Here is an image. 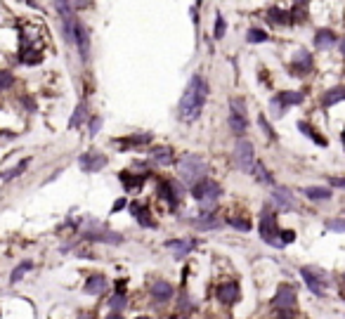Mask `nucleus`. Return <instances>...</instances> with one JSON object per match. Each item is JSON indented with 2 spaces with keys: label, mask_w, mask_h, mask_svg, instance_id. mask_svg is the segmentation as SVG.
<instances>
[{
  "label": "nucleus",
  "mask_w": 345,
  "mask_h": 319,
  "mask_svg": "<svg viewBox=\"0 0 345 319\" xmlns=\"http://www.w3.org/2000/svg\"><path fill=\"white\" fill-rule=\"evenodd\" d=\"M208 100V83L201 73H194L182 92L180 104H178V118L180 121H197L203 111V104Z\"/></svg>",
  "instance_id": "f257e3e1"
},
{
  "label": "nucleus",
  "mask_w": 345,
  "mask_h": 319,
  "mask_svg": "<svg viewBox=\"0 0 345 319\" xmlns=\"http://www.w3.org/2000/svg\"><path fill=\"white\" fill-rule=\"evenodd\" d=\"M192 196L203 206V213L215 211V201L222 196V187L211 177H201L199 182L192 185Z\"/></svg>",
  "instance_id": "f03ea898"
},
{
  "label": "nucleus",
  "mask_w": 345,
  "mask_h": 319,
  "mask_svg": "<svg viewBox=\"0 0 345 319\" xmlns=\"http://www.w3.org/2000/svg\"><path fill=\"white\" fill-rule=\"evenodd\" d=\"M178 173H180L182 182L184 185H194V182H199L203 173H206V163L201 156L197 154H184L180 161H178Z\"/></svg>",
  "instance_id": "7ed1b4c3"
},
{
  "label": "nucleus",
  "mask_w": 345,
  "mask_h": 319,
  "mask_svg": "<svg viewBox=\"0 0 345 319\" xmlns=\"http://www.w3.org/2000/svg\"><path fill=\"white\" fill-rule=\"evenodd\" d=\"M258 230H260V236H263V241L265 244H270V246L279 248V225H277V213L270 208V206H265L263 213H260V225H258Z\"/></svg>",
  "instance_id": "20e7f679"
},
{
  "label": "nucleus",
  "mask_w": 345,
  "mask_h": 319,
  "mask_svg": "<svg viewBox=\"0 0 345 319\" xmlns=\"http://www.w3.org/2000/svg\"><path fill=\"white\" fill-rule=\"evenodd\" d=\"M300 277L305 279V284H308V288L314 293V296H324L327 293V272L324 269H319V267H300Z\"/></svg>",
  "instance_id": "39448f33"
},
{
  "label": "nucleus",
  "mask_w": 345,
  "mask_h": 319,
  "mask_svg": "<svg viewBox=\"0 0 345 319\" xmlns=\"http://www.w3.org/2000/svg\"><path fill=\"white\" fill-rule=\"evenodd\" d=\"M234 163L239 170L244 173H251L255 166V154H253V144L248 140H239L234 149Z\"/></svg>",
  "instance_id": "423d86ee"
},
{
  "label": "nucleus",
  "mask_w": 345,
  "mask_h": 319,
  "mask_svg": "<svg viewBox=\"0 0 345 319\" xmlns=\"http://www.w3.org/2000/svg\"><path fill=\"white\" fill-rule=\"evenodd\" d=\"M272 302L277 310H281V315L291 312V310L296 307V288H293L291 284H281V286L277 288V293H274Z\"/></svg>",
  "instance_id": "0eeeda50"
},
{
  "label": "nucleus",
  "mask_w": 345,
  "mask_h": 319,
  "mask_svg": "<svg viewBox=\"0 0 345 319\" xmlns=\"http://www.w3.org/2000/svg\"><path fill=\"white\" fill-rule=\"evenodd\" d=\"M73 38H76V48H78V54L83 62L90 59V34L85 29V24H81L76 19V29H73Z\"/></svg>",
  "instance_id": "6e6552de"
},
{
  "label": "nucleus",
  "mask_w": 345,
  "mask_h": 319,
  "mask_svg": "<svg viewBox=\"0 0 345 319\" xmlns=\"http://www.w3.org/2000/svg\"><path fill=\"white\" fill-rule=\"evenodd\" d=\"M128 211H130V215L142 225V227H151V230H156L159 225H156V220L151 218V213H149V206H145V203H140V201H130L128 203Z\"/></svg>",
  "instance_id": "1a4fd4ad"
},
{
  "label": "nucleus",
  "mask_w": 345,
  "mask_h": 319,
  "mask_svg": "<svg viewBox=\"0 0 345 319\" xmlns=\"http://www.w3.org/2000/svg\"><path fill=\"white\" fill-rule=\"evenodd\" d=\"M78 166L85 170V173H99L104 166H107V156L104 154H97V151H88L78 159Z\"/></svg>",
  "instance_id": "9d476101"
},
{
  "label": "nucleus",
  "mask_w": 345,
  "mask_h": 319,
  "mask_svg": "<svg viewBox=\"0 0 345 319\" xmlns=\"http://www.w3.org/2000/svg\"><path fill=\"white\" fill-rule=\"evenodd\" d=\"M239 296H241V288H239V284L232 282V279H227V282H222L218 286V301L222 305H234L239 301Z\"/></svg>",
  "instance_id": "9b49d317"
},
{
  "label": "nucleus",
  "mask_w": 345,
  "mask_h": 319,
  "mask_svg": "<svg viewBox=\"0 0 345 319\" xmlns=\"http://www.w3.org/2000/svg\"><path fill=\"white\" fill-rule=\"evenodd\" d=\"M83 239L85 241H92V244H97V241H104V244H121L123 241V236L121 234H116V232H109V230H97V232H85L83 234Z\"/></svg>",
  "instance_id": "f8f14e48"
},
{
  "label": "nucleus",
  "mask_w": 345,
  "mask_h": 319,
  "mask_svg": "<svg viewBox=\"0 0 345 319\" xmlns=\"http://www.w3.org/2000/svg\"><path fill=\"white\" fill-rule=\"evenodd\" d=\"M149 293H151V298H154L156 302H168L170 298H173V284L164 282V279H159V282L151 284Z\"/></svg>",
  "instance_id": "ddd939ff"
},
{
  "label": "nucleus",
  "mask_w": 345,
  "mask_h": 319,
  "mask_svg": "<svg viewBox=\"0 0 345 319\" xmlns=\"http://www.w3.org/2000/svg\"><path fill=\"white\" fill-rule=\"evenodd\" d=\"M159 196L164 199L170 208H178V201H180V187H175L173 182H159Z\"/></svg>",
  "instance_id": "4468645a"
},
{
  "label": "nucleus",
  "mask_w": 345,
  "mask_h": 319,
  "mask_svg": "<svg viewBox=\"0 0 345 319\" xmlns=\"http://www.w3.org/2000/svg\"><path fill=\"white\" fill-rule=\"evenodd\" d=\"M277 104H281V109L286 111L289 106L293 104H300L303 100H305V92H300V90H286V92H279L277 97H272Z\"/></svg>",
  "instance_id": "2eb2a0df"
},
{
  "label": "nucleus",
  "mask_w": 345,
  "mask_h": 319,
  "mask_svg": "<svg viewBox=\"0 0 345 319\" xmlns=\"http://www.w3.org/2000/svg\"><path fill=\"white\" fill-rule=\"evenodd\" d=\"M118 180L123 182V189H126V192H130V189H142V185L147 182V173H140V175H137V173H132V170H130V173L123 170V173L118 175Z\"/></svg>",
  "instance_id": "dca6fc26"
},
{
  "label": "nucleus",
  "mask_w": 345,
  "mask_h": 319,
  "mask_svg": "<svg viewBox=\"0 0 345 319\" xmlns=\"http://www.w3.org/2000/svg\"><path fill=\"white\" fill-rule=\"evenodd\" d=\"M291 69L296 71V76H303V73H308V71L312 69V57H310V52H305V50L296 52L293 62H291Z\"/></svg>",
  "instance_id": "f3484780"
},
{
  "label": "nucleus",
  "mask_w": 345,
  "mask_h": 319,
  "mask_svg": "<svg viewBox=\"0 0 345 319\" xmlns=\"http://www.w3.org/2000/svg\"><path fill=\"white\" fill-rule=\"evenodd\" d=\"M107 286H109V282H107L102 274H92L90 279L85 282V288H83V291H85L88 296H99V293L107 291Z\"/></svg>",
  "instance_id": "a211bd4d"
},
{
  "label": "nucleus",
  "mask_w": 345,
  "mask_h": 319,
  "mask_svg": "<svg viewBox=\"0 0 345 319\" xmlns=\"http://www.w3.org/2000/svg\"><path fill=\"white\" fill-rule=\"evenodd\" d=\"M227 123L232 128V133L234 135H244L246 133V128H248V116L246 114H236V111H230V118H227Z\"/></svg>",
  "instance_id": "6ab92c4d"
},
{
  "label": "nucleus",
  "mask_w": 345,
  "mask_h": 319,
  "mask_svg": "<svg viewBox=\"0 0 345 319\" xmlns=\"http://www.w3.org/2000/svg\"><path fill=\"white\" fill-rule=\"evenodd\" d=\"M149 156L159 166H168V163H173V147H154V149H149Z\"/></svg>",
  "instance_id": "aec40b11"
},
{
  "label": "nucleus",
  "mask_w": 345,
  "mask_h": 319,
  "mask_svg": "<svg viewBox=\"0 0 345 319\" xmlns=\"http://www.w3.org/2000/svg\"><path fill=\"white\" fill-rule=\"evenodd\" d=\"M149 142H151V133H137V135H130V137L118 140V144H123L126 149H135V147H147Z\"/></svg>",
  "instance_id": "412c9836"
},
{
  "label": "nucleus",
  "mask_w": 345,
  "mask_h": 319,
  "mask_svg": "<svg viewBox=\"0 0 345 319\" xmlns=\"http://www.w3.org/2000/svg\"><path fill=\"white\" fill-rule=\"evenodd\" d=\"M314 45H317V50H329V48H333V45H336V34L329 31V29H319L317 35H314Z\"/></svg>",
  "instance_id": "4be33fe9"
},
{
  "label": "nucleus",
  "mask_w": 345,
  "mask_h": 319,
  "mask_svg": "<svg viewBox=\"0 0 345 319\" xmlns=\"http://www.w3.org/2000/svg\"><path fill=\"white\" fill-rule=\"evenodd\" d=\"M165 246L170 248V251H175V255L178 258H184L192 248L197 246V241H184V239H170V241H165Z\"/></svg>",
  "instance_id": "5701e85b"
},
{
  "label": "nucleus",
  "mask_w": 345,
  "mask_h": 319,
  "mask_svg": "<svg viewBox=\"0 0 345 319\" xmlns=\"http://www.w3.org/2000/svg\"><path fill=\"white\" fill-rule=\"evenodd\" d=\"M192 222H194V227H199V230H215V227H220V220L213 213H201L199 218H194Z\"/></svg>",
  "instance_id": "b1692460"
},
{
  "label": "nucleus",
  "mask_w": 345,
  "mask_h": 319,
  "mask_svg": "<svg viewBox=\"0 0 345 319\" xmlns=\"http://www.w3.org/2000/svg\"><path fill=\"white\" fill-rule=\"evenodd\" d=\"M345 100V85H338V88H331L327 90V95H324V106H333L338 104V102H343Z\"/></svg>",
  "instance_id": "393cba45"
},
{
  "label": "nucleus",
  "mask_w": 345,
  "mask_h": 319,
  "mask_svg": "<svg viewBox=\"0 0 345 319\" xmlns=\"http://www.w3.org/2000/svg\"><path fill=\"white\" fill-rule=\"evenodd\" d=\"M251 173H253V177L258 180V182H263V185H274L272 173H270V170H267V168H265L260 161H255V166H253V170H251Z\"/></svg>",
  "instance_id": "a878e982"
},
{
  "label": "nucleus",
  "mask_w": 345,
  "mask_h": 319,
  "mask_svg": "<svg viewBox=\"0 0 345 319\" xmlns=\"http://www.w3.org/2000/svg\"><path fill=\"white\" fill-rule=\"evenodd\" d=\"M272 199L281 206V208H291V206H293V194H291L286 187H277V189H274V194H272Z\"/></svg>",
  "instance_id": "bb28decb"
},
{
  "label": "nucleus",
  "mask_w": 345,
  "mask_h": 319,
  "mask_svg": "<svg viewBox=\"0 0 345 319\" xmlns=\"http://www.w3.org/2000/svg\"><path fill=\"white\" fill-rule=\"evenodd\" d=\"M267 21H270V24H291L293 19H291V12L279 10V7H272V10L267 12Z\"/></svg>",
  "instance_id": "cd10ccee"
},
{
  "label": "nucleus",
  "mask_w": 345,
  "mask_h": 319,
  "mask_svg": "<svg viewBox=\"0 0 345 319\" xmlns=\"http://www.w3.org/2000/svg\"><path fill=\"white\" fill-rule=\"evenodd\" d=\"M298 130H300L305 137H310V140L314 142V144H319V147H327V140H324L322 135H317V133H314V128H312V125H308L305 121H300V123H298Z\"/></svg>",
  "instance_id": "c85d7f7f"
},
{
  "label": "nucleus",
  "mask_w": 345,
  "mask_h": 319,
  "mask_svg": "<svg viewBox=\"0 0 345 319\" xmlns=\"http://www.w3.org/2000/svg\"><path fill=\"white\" fill-rule=\"evenodd\" d=\"M85 118H88V106L78 104V106H76V111H73V116L69 118V128H71V130H73V128H81Z\"/></svg>",
  "instance_id": "c756f323"
},
{
  "label": "nucleus",
  "mask_w": 345,
  "mask_h": 319,
  "mask_svg": "<svg viewBox=\"0 0 345 319\" xmlns=\"http://www.w3.org/2000/svg\"><path fill=\"white\" fill-rule=\"evenodd\" d=\"M31 269H33V263H31V260H24V263H21L19 267H15V269H12V274H10V282H12V284L21 282V277H24L26 272H31Z\"/></svg>",
  "instance_id": "7c9ffc66"
},
{
  "label": "nucleus",
  "mask_w": 345,
  "mask_h": 319,
  "mask_svg": "<svg viewBox=\"0 0 345 319\" xmlns=\"http://www.w3.org/2000/svg\"><path fill=\"white\" fill-rule=\"evenodd\" d=\"M305 196L312 199V201H324V199L331 196V192H329L327 187H308V189H305Z\"/></svg>",
  "instance_id": "2f4dec72"
},
{
  "label": "nucleus",
  "mask_w": 345,
  "mask_h": 319,
  "mask_svg": "<svg viewBox=\"0 0 345 319\" xmlns=\"http://www.w3.org/2000/svg\"><path fill=\"white\" fill-rule=\"evenodd\" d=\"M29 163H31V159H21L17 166L12 168V170H7V173H0V180H12V177L21 175V173L26 170V166H29Z\"/></svg>",
  "instance_id": "473e14b6"
},
{
  "label": "nucleus",
  "mask_w": 345,
  "mask_h": 319,
  "mask_svg": "<svg viewBox=\"0 0 345 319\" xmlns=\"http://www.w3.org/2000/svg\"><path fill=\"white\" fill-rule=\"evenodd\" d=\"M126 305L128 302H126V296H123V293H114V296L109 298V307L114 310V312H121Z\"/></svg>",
  "instance_id": "72a5a7b5"
},
{
  "label": "nucleus",
  "mask_w": 345,
  "mask_h": 319,
  "mask_svg": "<svg viewBox=\"0 0 345 319\" xmlns=\"http://www.w3.org/2000/svg\"><path fill=\"white\" fill-rule=\"evenodd\" d=\"M267 38H270V35L265 34L263 29H251L248 35H246V40H248V43H265Z\"/></svg>",
  "instance_id": "f704fd0d"
},
{
  "label": "nucleus",
  "mask_w": 345,
  "mask_h": 319,
  "mask_svg": "<svg viewBox=\"0 0 345 319\" xmlns=\"http://www.w3.org/2000/svg\"><path fill=\"white\" fill-rule=\"evenodd\" d=\"M15 85V76L10 71H0V90H10Z\"/></svg>",
  "instance_id": "c9c22d12"
},
{
  "label": "nucleus",
  "mask_w": 345,
  "mask_h": 319,
  "mask_svg": "<svg viewBox=\"0 0 345 319\" xmlns=\"http://www.w3.org/2000/svg\"><path fill=\"white\" fill-rule=\"evenodd\" d=\"M293 239H296V232L293 230H281V234H279V248L293 244Z\"/></svg>",
  "instance_id": "e433bc0d"
},
{
  "label": "nucleus",
  "mask_w": 345,
  "mask_h": 319,
  "mask_svg": "<svg viewBox=\"0 0 345 319\" xmlns=\"http://www.w3.org/2000/svg\"><path fill=\"white\" fill-rule=\"evenodd\" d=\"M225 31H227V24H225V17L222 15H215V38H225Z\"/></svg>",
  "instance_id": "4c0bfd02"
},
{
  "label": "nucleus",
  "mask_w": 345,
  "mask_h": 319,
  "mask_svg": "<svg viewBox=\"0 0 345 319\" xmlns=\"http://www.w3.org/2000/svg\"><path fill=\"white\" fill-rule=\"evenodd\" d=\"M230 225H232L234 230H239V232H248V230H251V222H248L246 218H244V220H239V218H232V220H230Z\"/></svg>",
  "instance_id": "58836bf2"
},
{
  "label": "nucleus",
  "mask_w": 345,
  "mask_h": 319,
  "mask_svg": "<svg viewBox=\"0 0 345 319\" xmlns=\"http://www.w3.org/2000/svg\"><path fill=\"white\" fill-rule=\"evenodd\" d=\"M327 230H331V232H345V220H343V218L327 220Z\"/></svg>",
  "instance_id": "ea45409f"
},
{
  "label": "nucleus",
  "mask_w": 345,
  "mask_h": 319,
  "mask_svg": "<svg viewBox=\"0 0 345 319\" xmlns=\"http://www.w3.org/2000/svg\"><path fill=\"white\" fill-rule=\"evenodd\" d=\"M258 125H260V128L265 130V135H267V137H274V130H272V128H270V123H267V118H265L263 114L258 116Z\"/></svg>",
  "instance_id": "a19ab883"
},
{
  "label": "nucleus",
  "mask_w": 345,
  "mask_h": 319,
  "mask_svg": "<svg viewBox=\"0 0 345 319\" xmlns=\"http://www.w3.org/2000/svg\"><path fill=\"white\" fill-rule=\"evenodd\" d=\"M99 128H102V118H99V116H92L90 118V137H95V135L99 133Z\"/></svg>",
  "instance_id": "79ce46f5"
},
{
  "label": "nucleus",
  "mask_w": 345,
  "mask_h": 319,
  "mask_svg": "<svg viewBox=\"0 0 345 319\" xmlns=\"http://www.w3.org/2000/svg\"><path fill=\"white\" fill-rule=\"evenodd\" d=\"M329 185H331V187H338V189H345V177H331Z\"/></svg>",
  "instance_id": "37998d69"
},
{
  "label": "nucleus",
  "mask_w": 345,
  "mask_h": 319,
  "mask_svg": "<svg viewBox=\"0 0 345 319\" xmlns=\"http://www.w3.org/2000/svg\"><path fill=\"white\" fill-rule=\"evenodd\" d=\"M126 206H128V201H126V199H118V201L114 203V208H111V213H118V211H123Z\"/></svg>",
  "instance_id": "c03bdc74"
},
{
  "label": "nucleus",
  "mask_w": 345,
  "mask_h": 319,
  "mask_svg": "<svg viewBox=\"0 0 345 319\" xmlns=\"http://www.w3.org/2000/svg\"><path fill=\"white\" fill-rule=\"evenodd\" d=\"M107 319H123V317H121L118 312H111V315H109V317H107Z\"/></svg>",
  "instance_id": "a18cd8bd"
},
{
  "label": "nucleus",
  "mask_w": 345,
  "mask_h": 319,
  "mask_svg": "<svg viewBox=\"0 0 345 319\" xmlns=\"http://www.w3.org/2000/svg\"><path fill=\"white\" fill-rule=\"evenodd\" d=\"M78 319H90V312H81V315H78Z\"/></svg>",
  "instance_id": "49530a36"
},
{
  "label": "nucleus",
  "mask_w": 345,
  "mask_h": 319,
  "mask_svg": "<svg viewBox=\"0 0 345 319\" xmlns=\"http://www.w3.org/2000/svg\"><path fill=\"white\" fill-rule=\"evenodd\" d=\"M341 54H343V57H345V38H343V40H341Z\"/></svg>",
  "instance_id": "de8ad7c7"
},
{
  "label": "nucleus",
  "mask_w": 345,
  "mask_h": 319,
  "mask_svg": "<svg viewBox=\"0 0 345 319\" xmlns=\"http://www.w3.org/2000/svg\"><path fill=\"white\" fill-rule=\"evenodd\" d=\"M293 2H296V5H305L308 0H293Z\"/></svg>",
  "instance_id": "09e8293b"
},
{
  "label": "nucleus",
  "mask_w": 345,
  "mask_h": 319,
  "mask_svg": "<svg viewBox=\"0 0 345 319\" xmlns=\"http://www.w3.org/2000/svg\"><path fill=\"white\" fill-rule=\"evenodd\" d=\"M135 319H151V317H147V315H142V317H135Z\"/></svg>",
  "instance_id": "8fccbe9b"
},
{
  "label": "nucleus",
  "mask_w": 345,
  "mask_h": 319,
  "mask_svg": "<svg viewBox=\"0 0 345 319\" xmlns=\"http://www.w3.org/2000/svg\"><path fill=\"white\" fill-rule=\"evenodd\" d=\"M341 137H343V144H345V130H343V135H341Z\"/></svg>",
  "instance_id": "3c124183"
},
{
  "label": "nucleus",
  "mask_w": 345,
  "mask_h": 319,
  "mask_svg": "<svg viewBox=\"0 0 345 319\" xmlns=\"http://www.w3.org/2000/svg\"><path fill=\"white\" fill-rule=\"evenodd\" d=\"M201 2H203V0H197V7H199V5H201Z\"/></svg>",
  "instance_id": "603ef678"
},
{
  "label": "nucleus",
  "mask_w": 345,
  "mask_h": 319,
  "mask_svg": "<svg viewBox=\"0 0 345 319\" xmlns=\"http://www.w3.org/2000/svg\"><path fill=\"white\" fill-rule=\"evenodd\" d=\"M343 282H345V274H343Z\"/></svg>",
  "instance_id": "864d4df0"
},
{
  "label": "nucleus",
  "mask_w": 345,
  "mask_h": 319,
  "mask_svg": "<svg viewBox=\"0 0 345 319\" xmlns=\"http://www.w3.org/2000/svg\"><path fill=\"white\" fill-rule=\"evenodd\" d=\"M208 319H213V317H208Z\"/></svg>",
  "instance_id": "5fc2aeb1"
}]
</instances>
